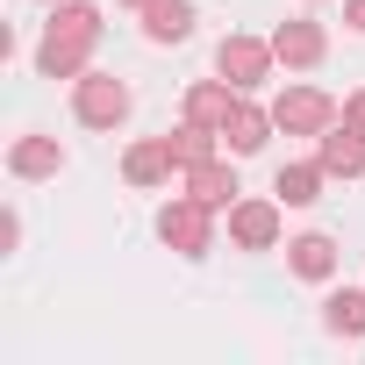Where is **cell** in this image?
<instances>
[{"mask_svg":"<svg viewBox=\"0 0 365 365\" xmlns=\"http://www.w3.org/2000/svg\"><path fill=\"white\" fill-rule=\"evenodd\" d=\"M344 22H351V29L365 36V0H344Z\"/></svg>","mask_w":365,"mask_h":365,"instance_id":"obj_20","label":"cell"},{"mask_svg":"<svg viewBox=\"0 0 365 365\" xmlns=\"http://www.w3.org/2000/svg\"><path fill=\"white\" fill-rule=\"evenodd\" d=\"M93 43H101V8L93 0H58V15H51V29L36 43V72L43 79H79Z\"/></svg>","mask_w":365,"mask_h":365,"instance_id":"obj_1","label":"cell"},{"mask_svg":"<svg viewBox=\"0 0 365 365\" xmlns=\"http://www.w3.org/2000/svg\"><path fill=\"white\" fill-rule=\"evenodd\" d=\"M143 36L150 43H187L194 36V0H150L143 8Z\"/></svg>","mask_w":365,"mask_h":365,"instance_id":"obj_14","label":"cell"},{"mask_svg":"<svg viewBox=\"0 0 365 365\" xmlns=\"http://www.w3.org/2000/svg\"><path fill=\"white\" fill-rule=\"evenodd\" d=\"M122 8H150V0H122Z\"/></svg>","mask_w":365,"mask_h":365,"instance_id":"obj_21","label":"cell"},{"mask_svg":"<svg viewBox=\"0 0 365 365\" xmlns=\"http://www.w3.org/2000/svg\"><path fill=\"white\" fill-rule=\"evenodd\" d=\"M322 322H329L336 336H365V287H336V294L322 301Z\"/></svg>","mask_w":365,"mask_h":365,"instance_id":"obj_17","label":"cell"},{"mask_svg":"<svg viewBox=\"0 0 365 365\" xmlns=\"http://www.w3.org/2000/svg\"><path fill=\"white\" fill-rule=\"evenodd\" d=\"M287 265H294L301 279H329V272H336V244H329L322 230H308V237L287 244Z\"/></svg>","mask_w":365,"mask_h":365,"instance_id":"obj_16","label":"cell"},{"mask_svg":"<svg viewBox=\"0 0 365 365\" xmlns=\"http://www.w3.org/2000/svg\"><path fill=\"white\" fill-rule=\"evenodd\" d=\"M8 172L15 179H51V172H65V143L58 136H22L8 150Z\"/></svg>","mask_w":365,"mask_h":365,"instance_id":"obj_11","label":"cell"},{"mask_svg":"<svg viewBox=\"0 0 365 365\" xmlns=\"http://www.w3.org/2000/svg\"><path fill=\"white\" fill-rule=\"evenodd\" d=\"M322 51H329V36H322L315 22H279V29H272V58H279L287 72H308V65H322Z\"/></svg>","mask_w":365,"mask_h":365,"instance_id":"obj_7","label":"cell"},{"mask_svg":"<svg viewBox=\"0 0 365 365\" xmlns=\"http://www.w3.org/2000/svg\"><path fill=\"white\" fill-rule=\"evenodd\" d=\"M279 58H272V43H258V36H222V51H215V72L237 86V93H251V86H265V72H272Z\"/></svg>","mask_w":365,"mask_h":365,"instance_id":"obj_4","label":"cell"},{"mask_svg":"<svg viewBox=\"0 0 365 365\" xmlns=\"http://www.w3.org/2000/svg\"><path fill=\"white\" fill-rule=\"evenodd\" d=\"M344 122H351V129L365 136V93H351V101H344Z\"/></svg>","mask_w":365,"mask_h":365,"instance_id":"obj_19","label":"cell"},{"mask_svg":"<svg viewBox=\"0 0 365 365\" xmlns=\"http://www.w3.org/2000/svg\"><path fill=\"white\" fill-rule=\"evenodd\" d=\"M272 122H279L287 136H322V129L336 122V101L315 93V86H287V93L272 101Z\"/></svg>","mask_w":365,"mask_h":365,"instance_id":"obj_5","label":"cell"},{"mask_svg":"<svg viewBox=\"0 0 365 365\" xmlns=\"http://www.w3.org/2000/svg\"><path fill=\"white\" fill-rule=\"evenodd\" d=\"M272 129H279V122L237 93V108H230V122H222V143H230L237 158H251V150H265V136H272Z\"/></svg>","mask_w":365,"mask_h":365,"instance_id":"obj_9","label":"cell"},{"mask_svg":"<svg viewBox=\"0 0 365 365\" xmlns=\"http://www.w3.org/2000/svg\"><path fill=\"white\" fill-rule=\"evenodd\" d=\"M230 237L244 251H272L279 244V201H237L230 208Z\"/></svg>","mask_w":365,"mask_h":365,"instance_id":"obj_8","label":"cell"},{"mask_svg":"<svg viewBox=\"0 0 365 365\" xmlns=\"http://www.w3.org/2000/svg\"><path fill=\"white\" fill-rule=\"evenodd\" d=\"M230 108H237V86H230V79H201V86L187 93V122L222 129V122H230Z\"/></svg>","mask_w":365,"mask_h":365,"instance_id":"obj_15","label":"cell"},{"mask_svg":"<svg viewBox=\"0 0 365 365\" xmlns=\"http://www.w3.org/2000/svg\"><path fill=\"white\" fill-rule=\"evenodd\" d=\"M158 237H165L179 258H208V244H215V208L194 201V194H179V201L158 208Z\"/></svg>","mask_w":365,"mask_h":365,"instance_id":"obj_2","label":"cell"},{"mask_svg":"<svg viewBox=\"0 0 365 365\" xmlns=\"http://www.w3.org/2000/svg\"><path fill=\"white\" fill-rule=\"evenodd\" d=\"M315 158H322V172H329V179H358V172H365V136H358L351 122H344V129L329 122V129H322V150H315Z\"/></svg>","mask_w":365,"mask_h":365,"instance_id":"obj_10","label":"cell"},{"mask_svg":"<svg viewBox=\"0 0 365 365\" xmlns=\"http://www.w3.org/2000/svg\"><path fill=\"white\" fill-rule=\"evenodd\" d=\"M215 136H222V129H208V122L172 129V150H179V165H201V158H215Z\"/></svg>","mask_w":365,"mask_h":365,"instance_id":"obj_18","label":"cell"},{"mask_svg":"<svg viewBox=\"0 0 365 365\" xmlns=\"http://www.w3.org/2000/svg\"><path fill=\"white\" fill-rule=\"evenodd\" d=\"M172 172H179L172 136H143V143H129V158H122V179H129V187H165Z\"/></svg>","mask_w":365,"mask_h":365,"instance_id":"obj_6","label":"cell"},{"mask_svg":"<svg viewBox=\"0 0 365 365\" xmlns=\"http://www.w3.org/2000/svg\"><path fill=\"white\" fill-rule=\"evenodd\" d=\"M322 158H308V165H279V179H272V194H279V208H315L322 201Z\"/></svg>","mask_w":365,"mask_h":365,"instance_id":"obj_13","label":"cell"},{"mask_svg":"<svg viewBox=\"0 0 365 365\" xmlns=\"http://www.w3.org/2000/svg\"><path fill=\"white\" fill-rule=\"evenodd\" d=\"M187 194L208 208H237V172L222 158H201V165H187Z\"/></svg>","mask_w":365,"mask_h":365,"instance_id":"obj_12","label":"cell"},{"mask_svg":"<svg viewBox=\"0 0 365 365\" xmlns=\"http://www.w3.org/2000/svg\"><path fill=\"white\" fill-rule=\"evenodd\" d=\"M72 115H79L86 129H115V122L129 115V86H122L115 72H79V79H72Z\"/></svg>","mask_w":365,"mask_h":365,"instance_id":"obj_3","label":"cell"}]
</instances>
